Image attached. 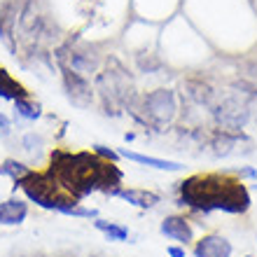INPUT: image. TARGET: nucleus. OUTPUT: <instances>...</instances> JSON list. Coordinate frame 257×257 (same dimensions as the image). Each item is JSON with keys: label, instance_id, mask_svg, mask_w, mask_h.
Returning <instances> with one entry per match:
<instances>
[{"label": "nucleus", "instance_id": "nucleus-21", "mask_svg": "<svg viewBox=\"0 0 257 257\" xmlns=\"http://www.w3.org/2000/svg\"><path fill=\"white\" fill-rule=\"evenodd\" d=\"M47 148V141H45V136L40 131H28V134L21 136V150L26 152V155H40L42 150Z\"/></svg>", "mask_w": 257, "mask_h": 257}, {"label": "nucleus", "instance_id": "nucleus-15", "mask_svg": "<svg viewBox=\"0 0 257 257\" xmlns=\"http://www.w3.org/2000/svg\"><path fill=\"white\" fill-rule=\"evenodd\" d=\"M28 217V201L19 196H10L0 201V224L3 227H19Z\"/></svg>", "mask_w": 257, "mask_h": 257}, {"label": "nucleus", "instance_id": "nucleus-6", "mask_svg": "<svg viewBox=\"0 0 257 257\" xmlns=\"http://www.w3.org/2000/svg\"><path fill=\"white\" fill-rule=\"evenodd\" d=\"M56 73L61 77V89L63 96L68 98L70 105H75L77 110H91L96 105V89L94 82L84 77V75L75 73L70 66H59Z\"/></svg>", "mask_w": 257, "mask_h": 257}, {"label": "nucleus", "instance_id": "nucleus-8", "mask_svg": "<svg viewBox=\"0 0 257 257\" xmlns=\"http://www.w3.org/2000/svg\"><path fill=\"white\" fill-rule=\"evenodd\" d=\"M180 98L187 101L190 105L199 110H206L210 108V103L215 101V94H217V87L208 77H203V75H190V77H185L183 84H180Z\"/></svg>", "mask_w": 257, "mask_h": 257}, {"label": "nucleus", "instance_id": "nucleus-26", "mask_svg": "<svg viewBox=\"0 0 257 257\" xmlns=\"http://www.w3.org/2000/svg\"><path fill=\"white\" fill-rule=\"evenodd\" d=\"M166 255L169 257H187V248L180 243H169L166 245Z\"/></svg>", "mask_w": 257, "mask_h": 257}, {"label": "nucleus", "instance_id": "nucleus-23", "mask_svg": "<svg viewBox=\"0 0 257 257\" xmlns=\"http://www.w3.org/2000/svg\"><path fill=\"white\" fill-rule=\"evenodd\" d=\"M91 152H94L98 159H103V162H112V164H119V162H122L119 150L110 148V145H103V143H94V145H91Z\"/></svg>", "mask_w": 257, "mask_h": 257}, {"label": "nucleus", "instance_id": "nucleus-3", "mask_svg": "<svg viewBox=\"0 0 257 257\" xmlns=\"http://www.w3.org/2000/svg\"><path fill=\"white\" fill-rule=\"evenodd\" d=\"M141 110L148 134H164L178 124L180 94L171 87H157L141 94Z\"/></svg>", "mask_w": 257, "mask_h": 257}, {"label": "nucleus", "instance_id": "nucleus-22", "mask_svg": "<svg viewBox=\"0 0 257 257\" xmlns=\"http://www.w3.org/2000/svg\"><path fill=\"white\" fill-rule=\"evenodd\" d=\"M136 68H138L143 75H155L164 68V63L157 54H138L136 56Z\"/></svg>", "mask_w": 257, "mask_h": 257}, {"label": "nucleus", "instance_id": "nucleus-4", "mask_svg": "<svg viewBox=\"0 0 257 257\" xmlns=\"http://www.w3.org/2000/svg\"><path fill=\"white\" fill-rule=\"evenodd\" d=\"M206 112H208L210 126L222 131H245V126L250 124V110L245 96L229 84L224 89H217L215 101L210 103Z\"/></svg>", "mask_w": 257, "mask_h": 257}, {"label": "nucleus", "instance_id": "nucleus-19", "mask_svg": "<svg viewBox=\"0 0 257 257\" xmlns=\"http://www.w3.org/2000/svg\"><path fill=\"white\" fill-rule=\"evenodd\" d=\"M12 105H14V117H19L21 122H38V119H42V115H45L42 103L35 101L33 96L19 98V101H14Z\"/></svg>", "mask_w": 257, "mask_h": 257}, {"label": "nucleus", "instance_id": "nucleus-5", "mask_svg": "<svg viewBox=\"0 0 257 257\" xmlns=\"http://www.w3.org/2000/svg\"><path fill=\"white\" fill-rule=\"evenodd\" d=\"M19 190L24 192L28 203H35L42 210H52L54 213L56 201L63 194V190L56 185V180L49 176L47 171H33L31 176L19 185Z\"/></svg>", "mask_w": 257, "mask_h": 257}, {"label": "nucleus", "instance_id": "nucleus-1", "mask_svg": "<svg viewBox=\"0 0 257 257\" xmlns=\"http://www.w3.org/2000/svg\"><path fill=\"white\" fill-rule=\"evenodd\" d=\"M178 208L190 217H208L213 213L245 215L252 206L250 190L234 173H194L173 187Z\"/></svg>", "mask_w": 257, "mask_h": 257}, {"label": "nucleus", "instance_id": "nucleus-13", "mask_svg": "<svg viewBox=\"0 0 257 257\" xmlns=\"http://www.w3.org/2000/svg\"><path fill=\"white\" fill-rule=\"evenodd\" d=\"M117 199L128 206H134L138 210H155L162 203L164 196L157 190H148V187H122Z\"/></svg>", "mask_w": 257, "mask_h": 257}, {"label": "nucleus", "instance_id": "nucleus-28", "mask_svg": "<svg viewBox=\"0 0 257 257\" xmlns=\"http://www.w3.org/2000/svg\"><path fill=\"white\" fill-rule=\"evenodd\" d=\"M245 257H255V255H245Z\"/></svg>", "mask_w": 257, "mask_h": 257}, {"label": "nucleus", "instance_id": "nucleus-7", "mask_svg": "<svg viewBox=\"0 0 257 257\" xmlns=\"http://www.w3.org/2000/svg\"><path fill=\"white\" fill-rule=\"evenodd\" d=\"M103 61H105V54H101L96 45L70 40V38H68V61L63 63V66H70L75 73H80V75H84V77L91 80V77H96V73L103 68Z\"/></svg>", "mask_w": 257, "mask_h": 257}, {"label": "nucleus", "instance_id": "nucleus-16", "mask_svg": "<svg viewBox=\"0 0 257 257\" xmlns=\"http://www.w3.org/2000/svg\"><path fill=\"white\" fill-rule=\"evenodd\" d=\"M28 96H31V91L7 68L0 66V98L14 103V101H19V98H28Z\"/></svg>", "mask_w": 257, "mask_h": 257}, {"label": "nucleus", "instance_id": "nucleus-25", "mask_svg": "<svg viewBox=\"0 0 257 257\" xmlns=\"http://www.w3.org/2000/svg\"><path fill=\"white\" fill-rule=\"evenodd\" d=\"M12 119L5 115V112H0V138H10L12 136Z\"/></svg>", "mask_w": 257, "mask_h": 257}, {"label": "nucleus", "instance_id": "nucleus-24", "mask_svg": "<svg viewBox=\"0 0 257 257\" xmlns=\"http://www.w3.org/2000/svg\"><path fill=\"white\" fill-rule=\"evenodd\" d=\"M238 180L243 183H257V166H238V169L231 171Z\"/></svg>", "mask_w": 257, "mask_h": 257}, {"label": "nucleus", "instance_id": "nucleus-12", "mask_svg": "<svg viewBox=\"0 0 257 257\" xmlns=\"http://www.w3.org/2000/svg\"><path fill=\"white\" fill-rule=\"evenodd\" d=\"M192 255L194 257H231L234 255V245L227 236L210 231L203 234L192 243Z\"/></svg>", "mask_w": 257, "mask_h": 257}, {"label": "nucleus", "instance_id": "nucleus-11", "mask_svg": "<svg viewBox=\"0 0 257 257\" xmlns=\"http://www.w3.org/2000/svg\"><path fill=\"white\" fill-rule=\"evenodd\" d=\"M24 0H3L0 3V40L17 52V26H19Z\"/></svg>", "mask_w": 257, "mask_h": 257}, {"label": "nucleus", "instance_id": "nucleus-20", "mask_svg": "<svg viewBox=\"0 0 257 257\" xmlns=\"http://www.w3.org/2000/svg\"><path fill=\"white\" fill-rule=\"evenodd\" d=\"M229 87H234L236 91L245 96L248 101V110H250V122L257 124V82L248 80V77H236L229 82Z\"/></svg>", "mask_w": 257, "mask_h": 257}, {"label": "nucleus", "instance_id": "nucleus-17", "mask_svg": "<svg viewBox=\"0 0 257 257\" xmlns=\"http://www.w3.org/2000/svg\"><path fill=\"white\" fill-rule=\"evenodd\" d=\"M91 222H94V229L101 231L108 241H115V243H126L128 238H131V229H128L126 224L117 222V220H105V217L98 215L96 220H91Z\"/></svg>", "mask_w": 257, "mask_h": 257}, {"label": "nucleus", "instance_id": "nucleus-2", "mask_svg": "<svg viewBox=\"0 0 257 257\" xmlns=\"http://www.w3.org/2000/svg\"><path fill=\"white\" fill-rule=\"evenodd\" d=\"M96 89V105L105 117L119 119L124 117V108L128 101H134L138 91L136 75L128 70V66L117 54H108L103 68L94 77Z\"/></svg>", "mask_w": 257, "mask_h": 257}, {"label": "nucleus", "instance_id": "nucleus-9", "mask_svg": "<svg viewBox=\"0 0 257 257\" xmlns=\"http://www.w3.org/2000/svg\"><path fill=\"white\" fill-rule=\"evenodd\" d=\"M250 143V136L245 131H222V128L210 126V136H208V152L215 159H227L236 152L238 145Z\"/></svg>", "mask_w": 257, "mask_h": 257}, {"label": "nucleus", "instance_id": "nucleus-10", "mask_svg": "<svg viewBox=\"0 0 257 257\" xmlns=\"http://www.w3.org/2000/svg\"><path fill=\"white\" fill-rule=\"evenodd\" d=\"M159 234H162L164 238H169V241H173V243H180V245H192L196 241L194 238V224H192V220L185 213H171V215H166L159 222Z\"/></svg>", "mask_w": 257, "mask_h": 257}, {"label": "nucleus", "instance_id": "nucleus-14", "mask_svg": "<svg viewBox=\"0 0 257 257\" xmlns=\"http://www.w3.org/2000/svg\"><path fill=\"white\" fill-rule=\"evenodd\" d=\"M119 155H122V159H128V162H134V164H141V166H148V169L166 171V173H178V171L185 169L180 162H173V159H164V157L141 155V152H134V150H126V148H119Z\"/></svg>", "mask_w": 257, "mask_h": 257}, {"label": "nucleus", "instance_id": "nucleus-18", "mask_svg": "<svg viewBox=\"0 0 257 257\" xmlns=\"http://www.w3.org/2000/svg\"><path fill=\"white\" fill-rule=\"evenodd\" d=\"M33 166H28L26 162H19V159H5V162L0 164V176L10 178L14 183V192L19 190V185L26 180L31 173H33Z\"/></svg>", "mask_w": 257, "mask_h": 257}, {"label": "nucleus", "instance_id": "nucleus-27", "mask_svg": "<svg viewBox=\"0 0 257 257\" xmlns=\"http://www.w3.org/2000/svg\"><path fill=\"white\" fill-rule=\"evenodd\" d=\"M252 187H255V190H257V183H255V185H252Z\"/></svg>", "mask_w": 257, "mask_h": 257}]
</instances>
